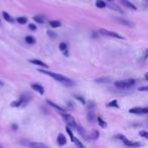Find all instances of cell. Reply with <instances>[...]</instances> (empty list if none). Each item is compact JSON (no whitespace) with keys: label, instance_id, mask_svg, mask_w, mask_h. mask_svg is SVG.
I'll list each match as a JSON object with an SVG mask.
<instances>
[{"label":"cell","instance_id":"11","mask_svg":"<svg viewBox=\"0 0 148 148\" xmlns=\"http://www.w3.org/2000/svg\"><path fill=\"white\" fill-rule=\"evenodd\" d=\"M47 103L50 105L51 107H53L54 109H56V110H58V111H60L61 113H65V110L63 109V108H61L60 106H58V105H56L55 102H53V101H51V100H47Z\"/></svg>","mask_w":148,"mask_h":148},{"label":"cell","instance_id":"2","mask_svg":"<svg viewBox=\"0 0 148 148\" xmlns=\"http://www.w3.org/2000/svg\"><path fill=\"white\" fill-rule=\"evenodd\" d=\"M135 83H136V80H135V79L129 78V79H126V80L116 81L115 86L118 87V88H129V87L133 86V85H135Z\"/></svg>","mask_w":148,"mask_h":148},{"label":"cell","instance_id":"18","mask_svg":"<svg viewBox=\"0 0 148 148\" xmlns=\"http://www.w3.org/2000/svg\"><path fill=\"white\" fill-rule=\"evenodd\" d=\"M25 42L30 45H33V44L36 43V39L32 36H28V37H25Z\"/></svg>","mask_w":148,"mask_h":148},{"label":"cell","instance_id":"15","mask_svg":"<svg viewBox=\"0 0 148 148\" xmlns=\"http://www.w3.org/2000/svg\"><path fill=\"white\" fill-rule=\"evenodd\" d=\"M50 27L53 28V29L60 28V27H61V22L58 21V20H51V21H50Z\"/></svg>","mask_w":148,"mask_h":148},{"label":"cell","instance_id":"9","mask_svg":"<svg viewBox=\"0 0 148 148\" xmlns=\"http://www.w3.org/2000/svg\"><path fill=\"white\" fill-rule=\"evenodd\" d=\"M116 19L119 21V22H121L122 24H125L126 27H129V28H133V22L131 21H129V20H126V19H124V18H121V17H116Z\"/></svg>","mask_w":148,"mask_h":148},{"label":"cell","instance_id":"22","mask_svg":"<svg viewBox=\"0 0 148 148\" xmlns=\"http://www.w3.org/2000/svg\"><path fill=\"white\" fill-rule=\"evenodd\" d=\"M99 137V133L98 131H93L91 132L90 136H89V139H92V140H95Z\"/></svg>","mask_w":148,"mask_h":148},{"label":"cell","instance_id":"29","mask_svg":"<svg viewBox=\"0 0 148 148\" xmlns=\"http://www.w3.org/2000/svg\"><path fill=\"white\" fill-rule=\"evenodd\" d=\"M108 5H109V6H110V7H112V8H113V9H117V10H118V11H120V12H123V11H122V10H121V8H120V7H119V6H118V5H114V4H112V2H111V3H110V4H108Z\"/></svg>","mask_w":148,"mask_h":148},{"label":"cell","instance_id":"19","mask_svg":"<svg viewBox=\"0 0 148 148\" xmlns=\"http://www.w3.org/2000/svg\"><path fill=\"white\" fill-rule=\"evenodd\" d=\"M16 21L18 23H20V24H24V23L28 22V18L25 16H19L16 18Z\"/></svg>","mask_w":148,"mask_h":148},{"label":"cell","instance_id":"21","mask_svg":"<svg viewBox=\"0 0 148 148\" xmlns=\"http://www.w3.org/2000/svg\"><path fill=\"white\" fill-rule=\"evenodd\" d=\"M33 20L37 21L38 23H44L45 22V18L43 16H40V15H37V16H33Z\"/></svg>","mask_w":148,"mask_h":148},{"label":"cell","instance_id":"33","mask_svg":"<svg viewBox=\"0 0 148 148\" xmlns=\"http://www.w3.org/2000/svg\"><path fill=\"white\" fill-rule=\"evenodd\" d=\"M75 99H77L81 103H85V100H84V99L83 98H81V97H79V95H75Z\"/></svg>","mask_w":148,"mask_h":148},{"label":"cell","instance_id":"17","mask_svg":"<svg viewBox=\"0 0 148 148\" xmlns=\"http://www.w3.org/2000/svg\"><path fill=\"white\" fill-rule=\"evenodd\" d=\"M30 146H31V147H34V148L47 147V145H46V144H43V143H37V142H34V143H31V144H30Z\"/></svg>","mask_w":148,"mask_h":148},{"label":"cell","instance_id":"7","mask_svg":"<svg viewBox=\"0 0 148 148\" xmlns=\"http://www.w3.org/2000/svg\"><path fill=\"white\" fill-rule=\"evenodd\" d=\"M30 63L39 65V66H41V67H43V68H48V67H49L48 64L44 63L43 61H41V60H39V59H31V60H30Z\"/></svg>","mask_w":148,"mask_h":148},{"label":"cell","instance_id":"6","mask_svg":"<svg viewBox=\"0 0 148 148\" xmlns=\"http://www.w3.org/2000/svg\"><path fill=\"white\" fill-rule=\"evenodd\" d=\"M31 87L33 88L34 91L39 92L40 94H44V92H45V89H44V87H43L42 85L38 84V83H32V84H31Z\"/></svg>","mask_w":148,"mask_h":148},{"label":"cell","instance_id":"12","mask_svg":"<svg viewBox=\"0 0 148 148\" xmlns=\"http://www.w3.org/2000/svg\"><path fill=\"white\" fill-rule=\"evenodd\" d=\"M97 83H108L109 81H112L111 77H100V78H97L94 80Z\"/></svg>","mask_w":148,"mask_h":148},{"label":"cell","instance_id":"28","mask_svg":"<svg viewBox=\"0 0 148 148\" xmlns=\"http://www.w3.org/2000/svg\"><path fill=\"white\" fill-rule=\"evenodd\" d=\"M66 132L68 133V135H69V137H70V139L72 140L74 137H73V134H72V131H71V129H70V127H68V126H66Z\"/></svg>","mask_w":148,"mask_h":148},{"label":"cell","instance_id":"25","mask_svg":"<svg viewBox=\"0 0 148 148\" xmlns=\"http://www.w3.org/2000/svg\"><path fill=\"white\" fill-rule=\"evenodd\" d=\"M108 107L109 108H119V105H118V101L114 99V100H112L111 102H109L108 103Z\"/></svg>","mask_w":148,"mask_h":148},{"label":"cell","instance_id":"24","mask_svg":"<svg viewBox=\"0 0 148 148\" xmlns=\"http://www.w3.org/2000/svg\"><path fill=\"white\" fill-rule=\"evenodd\" d=\"M72 142H73V143H75V145H76L77 147H79V148H83V147H84L82 143H81V142H80L78 139H76V138H73V139H72Z\"/></svg>","mask_w":148,"mask_h":148},{"label":"cell","instance_id":"37","mask_svg":"<svg viewBox=\"0 0 148 148\" xmlns=\"http://www.w3.org/2000/svg\"><path fill=\"white\" fill-rule=\"evenodd\" d=\"M12 128H13V129H16V128H17L16 125H13V126H12Z\"/></svg>","mask_w":148,"mask_h":148},{"label":"cell","instance_id":"38","mask_svg":"<svg viewBox=\"0 0 148 148\" xmlns=\"http://www.w3.org/2000/svg\"><path fill=\"white\" fill-rule=\"evenodd\" d=\"M113 1H115V0H108V2H113Z\"/></svg>","mask_w":148,"mask_h":148},{"label":"cell","instance_id":"10","mask_svg":"<svg viewBox=\"0 0 148 148\" xmlns=\"http://www.w3.org/2000/svg\"><path fill=\"white\" fill-rule=\"evenodd\" d=\"M121 2H122L126 7L130 8V9H133V10H137V7H136L132 2H130L129 0H121Z\"/></svg>","mask_w":148,"mask_h":148},{"label":"cell","instance_id":"27","mask_svg":"<svg viewBox=\"0 0 148 148\" xmlns=\"http://www.w3.org/2000/svg\"><path fill=\"white\" fill-rule=\"evenodd\" d=\"M115 138H117V139H120L121 141H123V142H126L128 139L124 136V135H121V134H118V135H116L115 136Z\"/></svg>","mask_w":148,"mask_h":148},{"label":"cell","instance_id":"39","mask_svg":"<svg viewBox=\"0 0 148 148\" xmlns=\"http://www.w3.org/2000/svg\"><path fill=\"white\" fill-rule=\"evenodd\" d=\"M2 84H3V83L1 82V81H0V85H2Z\"/></svg>","mask_w":148,"mask_h":148},{"label":"cell","instance_id":"14","mask_svg":"<svg viewBox=\"0 0 148 148\" xmlns=\"http://www.w3.org/2000/svg\"><path fill=\"white\" fill-rule=\"evenodd\" d=\"M125 145L127 146H131V147H140L141 146V143H138V142H131L129 140H127L126 142H124Z\"/></svg>","mask_w":148,"mask_h":148},{"label":"cell","instance_id":"5","mask_svg":"<svg viewBox=\"0 0 148 148\" xmlns=\"http://www.w3.org/2000/svg\"><path fill=\"white\" fill-rule=\"evenodd\" d=\"M129 113L132 114H147L148 109L147 108H133L129 110Z\"/></svg>","mask_w":148,"mask_h":148},{"label":"cell","instance_id":"8","mask_svg":"<svg viewBox=\"0 0 148 148\" xmlns=\"http://www.w3.org/2000/svg\"><path fill=\"white\" fill-rule=\"evenodd\" d=\"M66 142H67V139H66V137L63 135V134H59L58 135V137H57V143L60 145V146H63V145H65Z\"/></svg>","mask_w":148,"mask_h":148},{"label":"cell","instance_id":"26","mask_svg":"<svg viewBox=\"0 0 148 148\" xmlns=\"http://www.w3.org/2000/svg\"><path fill=\"white\" fill-rule=\"evenodd\" d=\"M59 49L61 50V51H63V52L67 51V49H68V45H67V43H61V44L59 45Z\"/></svg>","mask_w":148,"mask_h":148},{"label":"cell","instance_id":"3","mask_svg":"<svg viewBox=\"0 0 148 148\" xmlns=\"http://www.w3.org/2000/svg\"><path fill=\"white\" fill-rule=\"evenodd\" d=\"M99 33L103 36H107V37H112V38H117V39H124L121 34H119L118 33H115V32H112V31H108V30H105V29H99Z\"/></svg>","mask_w":148,"mask_h":148},{"label":"cell","instance_id":"4","mask_svg":"<svg viewBox=\"0 0 148 148\" xmlns=\"http://www.w3.org/2000/svg\"><path fill=\"white\" fill-rule=\"evenodd\" d=\"M63 119L66 121V123L68 124V127H72V128H75L76 129V127H77V125H76V123H75V120L73 119V117L70 115H67V114H64L63 113Z\"/></svg>","mask_w":148,"mask_h":148},{"label":"cell","instance_id":"35","mask_svg":"<svg viewBox=\"0 0 148 148\" xmlns=\"http://www.w3.org/2000/svg\"><path fill=\"white\" fill-rule=\"evenodd\" d=\"M48 33H49V36L50 37H52V38H56V36H55V34H56V33H53V32H48Z\"/></svg>","mask_w":148,"mask_h":148},{"label":"cell","instance_id":"13","mask_svg":"<svg viewBox=\"0 0 148 148\" xmlns=\"http://www.w3.org/2000/svg\"><path fill=\"white\" fill-rule=\"evenodd\" d=\"M2 15H3V18H4L6 21H8V22H13V21H14V19L11 17V15L8 14L7 12H5V11L2 12Z\"/></svg>","mask_w":148,"mask_h":148},{"label":"cell","instance_id":"31","mask_svg":"<svg viewBox=\"0 0 148 148\" xmlns=\"http://www.w3.org/2000/svg\"><path fill=\"white\" fill-rule=\"evenodd\" d=\"M139 135H140L141 137H144V138H146V139L148 138V133L146 131H144V130H143V131L139 132Z\"/></svg>","mask_w":148,"mask_h":148},{"label":"cell","instance_id":"34","mask_svg":"<svg viewBox=\"0 0 148 148\" xmlns=\"http://www.w3.org/2000/svg\"><path fill=\"white\" fill-rule=\"evenodd\" d=\"M148 87L147 86H143V87H139V91H147Z\"/></svg>","mask_w":148,"mask_h":148},{"label":"cell","instance_id":"20","mask_svg":"<svg viewBox=\"0 0 148 148\" xmlns=\"http://www.w3.org/2000/svg\"><path fill=\"white\" fill-rule=\"evenodd\" d=\"M97 119H98V122H99V125L101 127V128H107V123L101 119V117H97Z\"/></svg>","mask_w":148,"mask_h":148},{"label":"cell","instance_id":"32","mask_svg":"<svg viewBox=\"0 0 148 148\" xmlns=\"http://www.w3.org/2000/svg\"><path fill=\"white\" fill-rule=\"evenodd\" d=\"M29 29H30L31 31H36V30H37V25L33 24V23H31V24H29Z\"/></svg>","mask_w":148,"mask_h":148},{"label":"cell","instance_id":"23","mask_svg":"<svg viewBox=\"0 0 148 148\" xmlns=\"http://www.w3.org/2000/svg\"><path fill=\"white\" fill-rule=\"evenodd\" d=\"M87 120H88V122H91V123H93L94 122V120H95V116H94V114L91 112H89L88 113V115H87Z\"/></svg>","mask_w":148,"mask_h":148},{"label":"cell","instance_id":"36","mask_svg":"<svg viewBox=\"0 0 148 148\" xmlns=\"http://www.w3.org/2000/svg\"><path fill=\"white\" fill-rule=\"evenodd\" d=\"M148 79V73H145V80Z\"/></svg>","mask_w":148,"mask_h":148},{"label":"cell","instance_id":"16","mask_svg":"<svg viewBox=\"0 0 148 148\" xmlns=\"http://www.w3.org/2000/svg\"><path fill=\"white\" fill-rule=\"evenodd\" d=\"M95 6L99 7V8H105V7L107 6V3H106L105 1H102V0H97Z\"/></svg>","mask_w":148,"mask_h":148},{"label":"cell","instance_id":"30","mask_svg":"<svg viewBox=\"0 0 148 148\" xmlns=\"http://www.w3.org/2000/svg\"><path fill=\"white\" fill-rule=\"evenodd\" d=\"M76 129L78 130L79 134H80L82 137H85V132H84V129H82V128H81V127H79V126H77V127H76Z\"/></svg>","mask_w":148,"mask_h":148},{"label":"cell","instance_id":"1","mask_svg":"<svg viewBox=\"0 0 148 148\" xmlns=\"http://www.w3.org/2000/svg\"><path fill=\"white\" fill-rule=\"evenodd\" d=\"M38 71L41 72V73H43V74L48 75L50 77L54 78L55 80L61 82L62 84H64V85H67V86H72V85L75 84V82L73 80H71L70 78H67V77H65L62 74H57V73H54V72H51V71H47V70H43V69H38Z\"/></svg>","mask_w":148,"mask_h":148}]
</instances>
